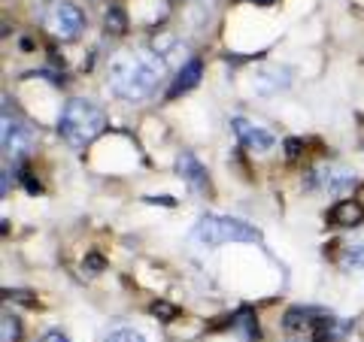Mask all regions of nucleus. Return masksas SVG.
I'll return each mask as SVG.
<instances>
[{
    "mask_svg": "<svg viewBox=\"0 0 364 342\" xmlns=\"http://www.w3.org/2000/svg\"><path fill=\"white\" fill-rule=\"evenodd\" d=\"M289 82H291L289 67H267V70H261L255 76V88L264 91V94H273V91H279V88H289Z\"/></svg>",
    "mask_w": 364,
    "mask_h": 342,
    "instance_id": "obj_12",
    "label": "nucleus"
},
{
    "mask_svg": "<svg viewBox=\"0 0 364 342\" xmlns=\"http://www.w3.org/2000/svg\"><path fill=\"white\" fill-rule=\"evenodd\" d=\"M176 173L182 182H188V188L191 191H210V176H207V170H203V164L198 161L191 152H179L176 155Z\"/></svg>",
    "mask_w": 364,
    "mask_h": 342,
    "instance_id": "obj_8",
    "label": "nucleus"
},
{
    "mask_svg": "<svg viewBox=\"0 0 364 342\" xmlns=\"http://www.w3.org/2000/svg\"><path fill=\"white\" fill-rule=\"evenodd\" d=\"M43 342H70V339H67L64 333H58V330H52V333L43 336Z\"/></svg>",
    "mask_w": 364,
    "mask_h": 342,
    "instance_id": "obj_22",
    "label": "nucleus"
},
{
    "mask_svg": "<svg viewBox=\"0 0 364 342\" xmlns=\"http://www.w3.org/2000/svg\"><path fill=\"white\" fill-rule=\"evenodd\" d=\"M104 131H107V112L95 100L88 97L67 100V106L61 109V118H58V133L73 152H82Z\"/></svg>",
    "mask_w": 364,
    "mask_h": 342,
    "instance_id": "obj_2",
    "label": "nucleus"
},
{
    "mask_svg": "<svg viewBox=\"0 0 364 342\" xmlns=\"http://www.w3.org/2000/svg\"><path fill=\"white\" fill-rule=\"evenodd\" d=\"M343 333H346V324H340L334 315H325V312H318L313 318V324H310V339L313 342H337Z\"/></svg>",
    "mask_w": 364,
    "mask_h": 342,
    "instance_id": "obj_10",
    "label": "nucleus"
},
{
    "mask_svg": "<svg viewBox=\"0 0 364 342\" xmlns=\"http://www.w3.org/2000/svg\"><path fill=\"white\" fill-rule=\"evenodd\" d=\"M107 270V260H104V255H85V260H82V272H88V276H97V272H104Z\"/></svg>",
    "mask_w": 364,
    "mask_h": 342,
    "instance_id": "obj_19",
    "label": "nucleus"
},
{
    "mask_svg": "<svg viewBox=\"0 0 364 342\" xmlns=\"http://www.w3.org/2000/svg\"><path fill=\"white\" fill-rule=\"evenodd\" d=\"M104 28H107V33H124V31H128V18H124V13H122L119 4H109V6H107V13H104Z\"/></svg>",
    "mask_w": 364,
    "mask_h": 342,
    "instance_id": "obj_14",
    "label": "nucleus"
},
{
    "mask_svg": "<svg viewBox=\"0 0 364 342\" xmlns=\"http://www.w3.org/2000/svg\"><path fill=\"white\" fill-rule=\"evenodd\" d=\"M191 239L203 248H219V246H234V243H261V233L252 224L231 219V215H203L191 227Z\"/></svg>",
    "mask_w": 364,
    "mask_h": 342,
    "instance_id": "obj_3",
    "label": "nucleus"
},
{
    "mask_svg": "<svg viewBox=\"0 0 364 342\" xmlns=\"http://www.w3.org/2000/svg\"><path fill=\"white\" fill-rule=\"evenodd\" d=\"M328 221L337 227H358V224H364V206L358 200H340L337 206H331V212H328Z\"/></svg>",
    "mask_w": 364,
    "mask_h": 342,
    "instance_id": "obj_11",
    "label": "nucleus"
},
{
    "mask_svg": "<svg viewBox=\"0 0 364 342\" xmlns=\"http://www.w3.org/2000/svg\"><path fill=\"white\" fill-rule=\"evenodd\" d=\"M146 203H164V206H173V197H167V194H164V197H146Z\"/></svg>",
    "mask_w": 364,
    "mask_h": 342,
    "instance_id": "obj_23",
    "label": "nucleus"
},
{
    "mask_svg": "<svg viewBox=\"0 0 364 342\" xmlns=\"http://www.w3.org/2000/svg\"><path fill=\"white\" fill-rule=\"evenodd\" d=\"M104 342H146V336L134 327H116V330H109Z\"/></svg>",
    "mask_w": 364,
    "mask_h": 342,
    "instance_id": "obj_16",
    "label": "nucleus"
},
{
    "mask_svg": "<svg viewBox=\"0 0 364 342\" xmlns=\"http://www.w3.org/2000/svg\"><path fill=\"white\" fill-rule=\"evenodd\" d=\"M340 264H343L346 270H358V267H364V243H358V246H349Z\"/></svg>",
    "mask_w": 364,
    "mask_h": 342,
    "instance_id": "obj_18",
    "label": "nucleus"
},
{
    "mask_svg": "<svg viewBox=\"0 0 364 342\" xmlns=\"http://www.w3.org/2000/svg\"><path fill=\"white\" fill-rule=\"evenodd\" d=\"M149 312L158 318V321H176V318H179V309L173 303H167V300H155L149 306Z\"/></svg>",
    "mask_w": 364,
    "mask_h": 342,
    "instance_id": "obj_17",
    "label": "nucleus"
},
{
    "mask_svg": "<svg viewBox=\"0 0 364 342\" xmlns=\"http://www.w3.org/2000/svg\"><path fill=\"white\" fill-rule=\"evenodd\" d=\"M21 182H25V188H28L31 194H40V191H43V185H40V182L28 173V170H25V173H21Z\"/></svg>",
    "mask_w": 364,
    "mask_h": 342,
    "instance_id": "obj_21",
    "label": "nucleus"
},
{
    "mask_svg": "<svg viewBox=\"0 0 364 342\" xmlns=\"http://www.w3.org/2000/svg\"><path fill=\"white\" fill-rule=\"evenodd\" d=\"M282 145H286V158H289V161H298V158L304 155V140H298V136H289Z\"/></svg>",
    "mask_w": 364,
    "mask_h": 342,
    "instance_id": "obj_20",
    "label": "nucleus"
},
{
    "mask_svg": "<svg viewBox=\"0 0 364 342\" xmlns=\"http://www.w3.org/2000/svg\"><path fill=\"white\" fill-rule=\"evenodd\" d=\"M46 28L52 31V37L70 43V40H76L79 33H82L85 16H82V9H79L76 4H67V0H61V4H55L49 9V16H46Z\"/></svg>",
    "mask_w": 364,
    "mask_h": 342,
    "instance_id": "obj_6",
    "label": "nucleus"
},
{
    "mask_svg": "<svg viewBox=\"0 0 364 342\" xmlns=\"http://www.w3.org/2000/svg\"><path fill=\"white\" fill-rule=\"evenodd\" d=\"M304 185L306 191H318V194H349L358 185V176L340 164H318L306 173Z\"/></svg>",
    "mask_w": 364,
    "mask_h": 342,
    "instance_id": "obj_4",
    "label": "nucleus"
},
{
    "mask_svg": "<svg viewBox=\"0 0 364 342\" xmlns=\"http://www.w3.org/2000/svg\"><path fill=\"white\" fill-rule=\"evenodd\" d=\"M164 76V58L146 49H122L107 64V85L116 97L128 104H143L155 94Z\"/></svg>",
    "mask_w": 364,
    "mask_h": 342,
    "instance_id": "obj_1",
    "label": "nucleus"
},
{
    "mask_svg": "<svg viewBox=\"0 0 364 342\" xmlns=\"http://www.w3.org/2000/svg\"><path fill=\"white\" fill-rule=\"evenodd\" d=\"M21 339V321L16 315L4 312V318H0V342H18Z\"/></svg>",
    "mask_w": 364,
    "mask_h": 342,
    "instance_id": "obj_15",
    "label": "nucleus"
},
{
    "mask_svg": "<svg viewBox=\"0 0 364 342\" xmlns=\"http://www.w3.org/2000/svg\"><path fill=\"white\" fill-rule=\"evenodd\" d=\"M231 324L243 330V339H246V342H258V339H261V330H258V321H255V315H252V312H249V309H243V312H240V315H237V318H231Z\"/></svg>",
    "mask_w": 364,
    "mask_h": 342,
    "instance_id": "obj_13",
    "label": "nucleus"
},
{
    "mask_svg": "<svg viewBox=\"0 0 364 342\" xmlns=\"http://www.w3.org/2000/svg\"><path fill=\"white\" fill-rule=\"evenodd\" d=\"M200 73H203L200 58H191L186 67H179V73L173 76V85L167 88V100H176L182 94H188V91L200 82Z\"/></svg>",
    "mask_w": 364,
    "mask_h": 342,
    "instance_id": "obj_9",
    "label": "nucleus"
},
{
    "mask_svg": "<svg viewBox=\"0 0 364 342\" xmlns=\"http://www.w3.org/2000/svg\"><path fill=\"white\" fill-rule=\"evenodd\" d=\"M33 128L28 121H21L16 116H9V109L4 106V124H0V143H4V158L18 164L21 158H28L33 149Z\"/></svg>",
    "mask_w": 364,
    "mask_h": 342,
    "instance_id": "obj_5",
    "label": "nucleus"
},
{
    "mask_svg": "<svg viewBox=\"0 0 364 342\" xmlns=\"http://www.w3.org/2000/svg\"><path fill=\"white\" fill-rule=\"evenodd\" d=\"M249 4H258V6H270V4H277V0H249Z\"/></svg>",
    "mask_w": 364,
    "mask_h": 342,
    "instance_id": "obj_24",
    "label": "nucleus"
},
{
    "mask_svg": "<svg viewBox=\"0 0 364 342\" xmlns=\"http://www.w3.org/2000/svg\"><path fill=\"white\" fill-rule=\"evenodd\" d=\"M231 128H234L237 143H240L243 149H249V152H258V155H264V152H270L273 145H277V136H273L270 131L258 128V124L246 121V118H234V121H231Z\"/></svg>",
    "mask_w": 364,
    "mask_h": 342,
    "instance_id": "obj_7",
    "label": "nucleus"
}]
</instances>
